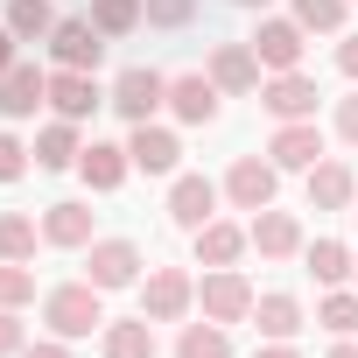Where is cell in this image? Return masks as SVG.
<instances>
[{
  "label": "cell",
  "instance_id": "obj_13",
  "mask_svg": "<svg viewBox=\"0 0 358 358\" xmlns=\"http://www.w3.org/2000/svg\"><path fill=\"white\" fill-rule=\"evenodd\" d=\"M127 155H134V169H148V176H169L176 162H183V148H176V134L169 127H134V141H127Z\"/></svg>",
  "mask_w": 358,
  "mask_h": 358
},
{
  "label": "cell",
  "instance_id": "obj_22",
  "mask_svg": "<svg viewBox=\"0 0 358 358\" xmlns=\"http://www.w3.org/2000/svg\"><path fill=\"white\" fill-rule=\"evenodd\" d=\"M43 239H50V246H92V211H85V204H50Z\"/></svg>",
  "mask_w": 358,
  "mask_h": 358
},
{
  "label": "cell",
  "instance_id": "obj_29",
  "mask_svg": "<svg viewBox=\"0 0 358 358\" xmlns=\"http://www.w3.org/2000/svg\"><path fill=\"white\" fill-rule=\"evenodd\" d=\"M309 274H316L323 288H337V281L351 274V253H344L337 239H316V246H309Z\"/></svg>",
  "mask_w": 358,
  "mask_h": 358
},
{
  "label": "cell",
  "instance_id": "obj_11",
  "mask_svg": "<svg viewBox=\"0 0 358 358\" xmlns=\"http://www.w3.org/2000/svg\"><path fill=\"white\" fill-rule=\"evenodd\" d=\"M274 169H316L323 162V134H316V120H281V134H274Z\"/></svg>",
  "mask_w": 358,
  "mask_h": 358
},
{
  "label": "cell",
  "instance_id": "obj_14",
  "mask_svg": "<svg viewBox=\"0 0 358 358\" xmlns=\"http://www.w3.org/2000/svg\"><path fill=\"white\" fill-rule=\"evenodd\" d=\"M253 57H260L267 71H295V64H302V22H260Z\"/></svg>",
  "mask_w": 358,
  "mask_h": 358
},
{
  "label": "cell",
  "instance_id": "obj_12",
  "mask_svg": "<svg viewBox=\"0 0 358 358\" xmlns=\"http://www.w3.org/2000/svg\"><path fill=\"white\" fill-rule=\"evenodd\" d=\"M43 99H50V78L36 64H15L8 78H0V113H8V120H29Z\"/></svg>",
  "mask_w": 358,
  "mask_h": 358
},
{
  "label": "cell",
  "instance_id": "obj_4",
  "mask_svg": "<svg viewBox=\"0 0 358 358\" xmlns=\"http://www.w3.org/2000/svg\"><path fill=\"white\" fill-rule=\"evenodd\" d=\"M197 302H204V316L211 323H246L253 316V288L232 274V267H218V274H204V288H197Z\"/></svg>",
  "mask_w": 358,
  "mask_h": 358
},
{
  "label": "cell",
  "instance_id": "obj_2",
  "mask_svg": "<svg viewBox=\"0 0 358 358\" xmlns=\"http://www.w3.org/2000/svg\"><path fill=\"white\" fill-rule=\"evenodd\" d=\"M113 106L141 127V120H155V106H169V78H162V71H148V64H127V71H120V85H113Z\"/></svg>",
  "mask_w": 358,
  "mask_h": 358
},
{
  "label": "cell",
  "instance_id": "obj_34",
  "mask_svg": "<svg viewBox=\"0 0 358 358\" xmlns=\"http://www.w3.org/2000/svg\"><path fill=\"white\" fill-rule=\"evenodd\" d=\"M22 169H29V148H22L15 134H0V183H15Z\"/></svg>",
  "mask_w": 358,
  "mask_h": 358
},
{
  "label": "cell",
  "instance_id": "obj_35",
  "mask_svg": "<svg viewBox=\"0 0 358 358\" xmlns=\"http://www.w3.org/2000/svg\"><path fill=\"white\" fill-rule=\"evenodd\" d=\"M15 351H22V316L0 309V358H15Z\"/></svg>",
  "mask_w": 358,
  "mask_h": 358
},
{
  "label": "cell",
  "instance_id": "obj_27",
  "mask_svg": "<svg viewBox=\"0 0 358 358\" xmlns=\"http://www.w3.org/2000/svg\"><path fill=\"white\" fill-rule=\"evenodd\" d=\"M36 218H22V211H0V260H29L36 253Z\"/></svg>",
  "mask_w": 358,
  "mask_h": 358
},
{
  "label": "cell",
  "instance_id": "obj_20",
  "mask_svg": "<svg viewBox=\"0 0 358 358\" xmlns=\"http://www.w3.org/2000/svg\"><path fill=\"white\" fill-rule=\"evenodd\" d=\"M351 190H358V183H351L344 162H316V169H309V211H344Z\"/></svg>",
  "mask_w": 358,
  "mask_h": 358
},
{
  "label": "cell",
  "instance_id": "obj_26",
  "mask_svg": "<svg viewBox=\"0 0 358 358\" xmlns=\"http://www.w3.org/2000/svg\"><path fill=\"white\" fill-rule=\"evenodd\" d=\"M78 155H85V148H78L71 120H57V127H43V134H36V162H43V169H71Z\"/></svg>",
  "mask_w": 358,
  "mask_h": 358
},
{
  "label": "cell",
  "instance_id": "obj_23",
  "mask_svg": "<svg viewBox=\"0 0 358 358\" xmlns=\"http://www.w3.org/2000/svg\"><path fill=\"white\" fill-rule=\"evenodd\" d=\"M106 358H155V316L106 323Z\"/></svg>",
  "mask_w": 358,
  "mask_h": 358
},
{
  "label": "cell",
  "instance_id": "obj_19",
  "mask_svg": "<svg viewBox=\"0 0 358 358\" xmlns=\"http://www.w3.org/2000/svg\"><path fill=\"white\" fill-rule=\"evenodd\" d=\"M127 162H134V155L113 148V141H92V148L78 155V169H85V183H92V190H120V183H127Z\"/></svg>",
  "mask_w": 358,
  "mask_h": 358
},
{
  "label": "cell",
  "instance_id": "obj_28",
  "mask_svg": "<svg viewBox=\"0 0 358 358\" xmlns=\"http://www.w3.org/2000/svg\"><path fill=\"white\" fill-rule=\"evenodd\" d=\"M92 29H99V36H127V29H141V0H92Z\"/></svg>",
  "mask_w": 358,
  "mask_h": 358
},
{
  "label": "cell",
  "instance_id": "obj_30",
  "mask_svg": "<svg viewBox=\"0 0 358 358\" xmlns=\"http://www.w3.org/2000/svg\"><path fill=\"white\" fill-rule=\"evenodd\" d=\"M29 295H36V274L22 260H0V309H22Z\"/></svg>",
  "mask_w": 358,
  "mask_h": 358
},
{
  "label": "cell",
  "instance_id": "obj_33",
  "mask_svg": "<svg viewBox=\"0 0 358 358\" xmlns=\"http://www.w3.org/2000/svg\"><path fill=\"white\" fill-rule=\"evenodd\" d=\"M302 29H344V0H295Z\"/></svg>",
  "mask_w": 358,
  "mask_h": 358
},
{
  "label": "cell",
  "instance_id": "obj_16",
  "mask_svg": "<svg viewBox=\"0 0 358 358\" xmlns=\"http://www.w3.org/2000/svg\"><path fill=\"white\" fill-rule=\"evenodd\" d=\"M246 239H253L267 260H288V253H302V225H295L288 211H274V204H267V211H253V232H246Z\"/></svg>",
  "mask_w": 358,
  "mask_h": 358
},
{
  "label": "cell",
  "instance_id": "obj_7",
  "mask_svg": "<svg viewBox=\"0 0 358 358\" xmlns=\"http://www.w3.org/2000/svg\"><path fill=\"white\" fill-rule=\"evenodd\" d=\"M225 197H232L239 211H267V204H274V162L239 155V162H232V176H225Z\"/></svg>",
  "mask_w": 358,
  "mask_h": 358
},
{
  "label": "cell",
  "instance_id": "obj_37",
  "mask_svg": "<svg viewBox=\"0 0 358 358\" xmlns=\"http://www.w3.org/2000/svg\"><path fill=\"white\" fill-rule=\"evenodd\" d=\"M337 71H344V78H358V36H344V50H337Z\"/></svg>",
  "mask_w": 358,
  "mask_h": 358
},
{
  "label": "cell",
  "instance_id": "obj_32",
  "mask_svg": "<svg viewBox=\"0 0 358 358\" xmlns=\"http://www.w3.org/2000/svg\"><path fill=\"white\" fill-rule=\"evenodd\" d=\"M197 15V0H141V22H155V29H183Z\"/></svg>",
  "mask_w": 358,
  "mask_h": 358
},
{
  "label": "cell",
  "instance_id": "obj_10",
  "mask_svg": "<svg viewBox=\"0 0 358 358\" xmlns=\"http://www.w3.org/2000/svg\"><path fill=\"white\" fill-rule=\"evenodd\" d=\"M316 78H302V71H281L267 92H260V106L274 113V120H316Z\"/></svg>",
  "mask_w": 358,
  "mask_h": 358
},
{
  "label": "cell",
  "instance_id": "obj_3",
  "mask_svg": "<svg viewBox=\"0 0 358 358\" xmlns=\"http://www.w3.org/2000/svg\"><path fill=\"white\" fill-rule=\"evenodd\" d=\"M197 302V288H190V274L183 267H155L148 274V288H141V316H155V323H176Z\"/></svg>",
  "mask_w": 358,
  "mask_h": 358
},
{
  "label": "cell",
  "instance_id": "obj_15",
  "mask_svg": "<svg viewBox=\"0 0 358 358\" xmlns=\"http://www.w3.org/2000/svg\"><path fill=\"white\" fill-rule=\"evenodd\" d=\"M50 106L64 113V120H92L106 99H99V85H92V71H57L50 78Z\"/></svg>",
  "mask_w": 358,
  "mask_h": 358
},
{
  "label": "cell",
  "instance_id": "obj_38",
  "mask_svg": "<svg viewBox=\"0 0 358 358\" xmlns=\"http://www.w3.org/2000/svg\"><path fill=\"white\" fill-rule=\"evenodd\" d=\"M15 43H22L15 29H0V78H8V71H15Z\"/></svg>",
  "mask_w": 358,
  "mask_h": 358
},
{
  "label": "cell",
  "instance_id": "obj_8",
  "mask_svg": "<svg viewBox=\"0 0 358 358\" xmlns=\"http://www.w3.org/2000/svg\"><path fill=\"white\" fill-rule=\"evenodd\" d=\"M211 211H218V183H211V176H176L169 218L183 225V232H197V225H211Z\"/></svg>",
  "mask_w": 358,
  "mask_h": 358
},
{
  "label": "cell",
  "instance_id": "obj_24",
  "mask_svg": "<svg viewBox=\"0 0 358 358\" xmlns=\"http://www.w3.org/2000/svg\"><path fill=\"white\" fill-rule=\"evenodd\" d=\"M8 29H15L22 43H50L57 15H50V0H8Z\"/></svg>",
  "mask_w": 358,
  "mask_h": 358
},
{
  "label": "cell",
  "instance_id": "obj_5",
  "mask_svg": "<svg viewBox=\"0 0 358 358\" xmlns=\"http://www.w3.org/2000/svg\"><path fill=\"white\" fill-rule=\"evenodd\" d=\"M169 113L183 120V127H211V120H218V85H211L204 71L169 78Z\"/></svg>",
  "mask_w": 358,
  "mask_h": 358
},
{
  "label": "cell",
  "instance_id": "obj_43",
  "mask_svg": "<svg viewBox=\"0 0 358 358\" xmlns=\"http://www.w3.org/2000/svg\"><path fill=\"white\" fill-rule=\"evenodd\" d=\"M351 274H358V260H351Z\"/></svg>",
  "mask_w": 358,
  "mask_h": 358
},
{
  "label": "cell",
  "instance_id": "obj_39",
  "mask_svg": "<svg viewBox=\"0 0 358 358\" xmlns=\"http://www.w3.org/2000/svg\"><path fill=\"white\" fill-rule=\"evenodd\" d=\"M22 358H71V351H64V344H29Z\"/></svg>",
  "mask_w": 358,
  "mask_h": 358
},
{
  "label": "cell",
  "instance_id": "obj_18",
  "mask_svg": "<svg viewBox=\"0 0 358 358\" xmlns=\"http://www.w3.org/2000/svg\"><path fill=\"white\" fill-rule=\"evenodd\" d=\"M253 323H260L267 344H288V337L302 330V302H295V295H253Z\"/></svg>",
  "mask_w": 358,
  "mask_h": 358
},
{
  "label": "cell",
  "instance_id": "obj_6",
  "mask_svg": "<svg viewBox=\"0 0 358 358\" xmlns=\"http://www.w3.org/2000/svg\"><path fill=\"white\" fill-rule=\"evenodd\" d=\"M134 274H141V246L134 239H99L92 260H85V281L92 288H127Z\"/></svg>",
  "mask_w": 358,
  "mask_h": 358
},
{
  "label": "cell",
  "instance_id": "obj_25",
  "mask_svg": "<svg viewBox=\"0 0 358 358\" xmlns=\"http://www.w3.org/2000/svg\"><path fill=\"white\" fill-rule=\"evenodd\" d=\"M176 358H232V330L225 323H190L183 344H176Z\"/></svg>",
  "mask_w": 358,
  "mask_h": 358
},
{
  "label": "cell",
  "instance_id": "obj_17",
  "mask_svg": "<svg viewBox=\"0 0 358 358\" xmlns=\"http://www.w3.org/2000/svg\"><path fill=\"white\" fill-rule=\"evenodd\" d=\"M211 85H218V92H253V85H260V57H253V43H225V50L211 57Z\"/></svg>",
  "mask_w": 358,
  "mask_h": 358
},
{
  "label": "cell",
  "instance_id": "obj_31",
  "mask_svg": "<svg viewBox=\"0 0 358 358\" xmlns=\"http://www.w3.org/2000/svg\"><path fill=\"white\" fill-rule=\"evenodd\" d=\"M316 323H323V330H337V337H351V330H358V295H323Z\"/></svg>",
  "mask_w": 358,
  "mask_h": 358
},
{
  "label": "cell",
  "instance_id": "obj_21",
  "mask_svg": "<svg viewBox=\"0 0 358 358\" xmlns=\"http://www.w3.org/2000/svg\"><path fill=\"white\" fill-rule=\"evenodd\" d=\"M246 246H253V239H246L239 225H218V218H211V225H197V260H204V267H232Z\"/></svg>",
  "mask_w": 358,
  "mask_h": 358
},
{
  "label": "cell",
  "instance_id": "obj_42",
  "mask_svg": "<svg viewBox=\"0 0 358 358\" xmlns=\"http://www.w3.org/2000/svg\"><path fill=\"white\" fill-rule=\"evenodd\" d=\"M232 8H267V0H232Z\"/></svg>",
  "mask_w": 358,
  "mask_h": 358
},
{
  "label": "cell",
  "instance_id": "obj_1",
  "mask_svg": "<svg viewBox=\"0 0 358 358\" xmlns=\"http://www.w3.org/2000/svg\"><path fill=\"white\" fill-rule=\"evenodd\" d=\"M43 316H50V330H57V337H92V330H106V309H99V288H92V281L50 288Z\"/></svg>",
  "mask_w": 358,
  "mask_h": 358
},
{
  "label": "cell",
  "instance_id": "obj_9",
  "mask_svg": "<svg viewBox=\"0 0 358 358\" xmlns=\"http://www.w3.org/2000/svg\"><path fill=\"white\" fill-rule=\"evenodd\" d=\"M50 50H57V64H64V71H99L106 36H99L92 22H57V29H50Z\"/></svg>",
  "mask_w": 358,
  "mask_h": 358
},
{
  "label": "cell",
  "instance_id": "obj_36",
  "mask_svg": "<svg viewBox=\"0 0 358 358\" xmlns=\"http://www.w3.org/2000/svg\"><path fill=\"white\" fill-rule=\"evenodd\" d=\"M337 134L358 148V92H351V99H337Z\"/></svg>",
  "mask_w": 358,
  "mask_h": 358
},
{
  "label": "cell",
  "instance_id": "obj_40",
  "mask_svg": "<svg viewBox=\"0 0 358 358\" xmlns=\"http://www.w3.org/2000/svg\"><path fill=\"white\" fill-rule=\"evenodd\" d=\"M260 358H302V351H295V344H267Z\"/></svg>",
  "mask_w": 358,
  "mask_h": 358
},
{
  "label": "cell",
  "instance_id": "obj_41",
  "mask_svg": "<svg viewBox=\"0 0 358 358\" xmlns=\"http://www.w3.org/2000/svg\"><path fill=\"white\" fill-rule=\"evenodd\" d=\"M330 358H358V344H351V337H344V344H337V351H330Z\"/></svg>",
  "mask_w": 358,
  "mask_h": 358
}]
</instances>
